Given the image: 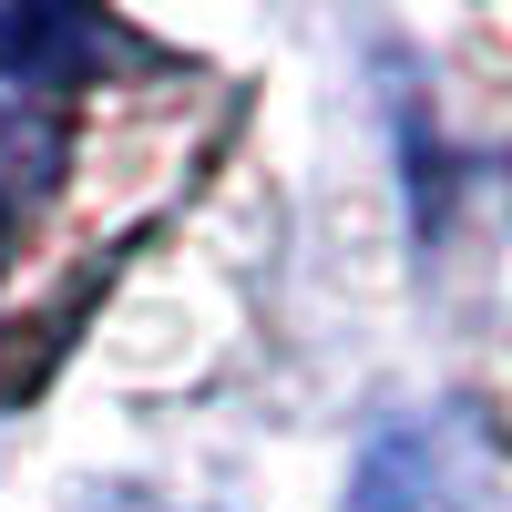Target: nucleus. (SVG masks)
I'll list each match as a JSON object with an SVG mask.
<instances>
[{
  "mask_svg": "<svg viewBox=\"0 0 512 512\" xmlns=\"http://www.w3.org/2000/svg\"><path fill=\"white\" fill-rule=\"evenodd\" d=\"M0 246H11V185H0Z\"/></svg>",
  "mask_w": 512,
  "mask_h": 512,
  "instance_id": "obj_3",
  "label": "nucleus"
},
{
  "mask_svg": "<svg viewBox=\"0 0 512 512\" xmlns=\"http://www.w3.org/2000/svg\"><path fill=\"white\" fill-rule=\"evenodd\" d=\"M82 52H93V21H62V11H0V72H11V82H72Z\"/></svg>",
  "mask_w": 512,
  "mask_h": 512,
  "instance_id": "obj_2",
  "label": "nucleus"
},
{
  "mask_svg": "<svg viewBox=\"0 0 512 512\" xmlns=\"http://www.w3.org/2000/svg\"><path fill=\"white\" fill-rule=\"evenodd\" d=\"M349 512H502V441L482 410H400L390 431H369Z\"/></svg>",
  "mask_w": 512,
  "mask_h": 512,
  "instance_id": "obj_1",
  "label": "nucleus"
}]
</instances>
